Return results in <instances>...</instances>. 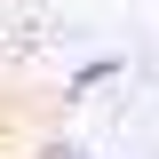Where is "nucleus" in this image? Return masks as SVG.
I'll use <instances>...</instances> for the list:
<instances>
[{
  "mask_svg": "<svg viewBox=\"0 0 159 159\" xmlns=\"http://www.w3.org/2000/svg\"><path fill=\"white\" fill-rule=\"evenodd\" d=\"M119 72H127L119 56H96V64H80V72L64 80V96H88V88H103V80H119Z\"/></svg>",
  "mask_w": 159,
  "mask_h": 159,
  "instance_id": "nucleus-1",
  "label": "nucleus"
},
{
  "mask_svg": "<svg viewBox=\"0 0 159 159\" xmlns=\"http://www.w3.org/2000/svg\"><path fill=\"white\" fill-rule=\"evenodd\" d=\"M40 159H103V151H88V143H64V135H48V143H40Z\"/></svg>",
  "mask_w": 159,
  "mask_h": 159,
  "instance_id": "nucleus-2",
  "label": "nucleus"
}]
</instances>
